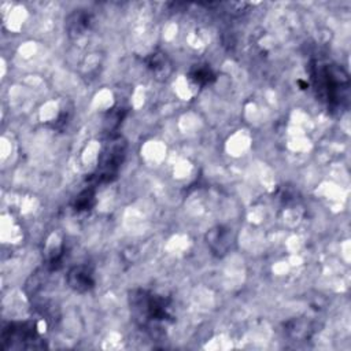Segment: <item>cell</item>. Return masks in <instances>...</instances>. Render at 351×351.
Here are the masks:
<instances>
[{
    "instance_id": "obj_1",
    "label": "cell",
    "mask_w": 351,
    "mask_h": 351,
    "mask_svg": "<svg viewBox=\"0 0 351 351\" xmlns=\"http://www.w3.org/2000/svg\"><path fill=\"white\" fill-rule=\"evenodd\" d=\"M311 78L318 96L332 108H341L348 100L350 80L347 73L337 64L311 62Z\"/></svg>"
},
{
    "instance_id": "obj_2",
    "label": "cell",
    "mask_w": 351,
    "mask_h": 351,
    "mask_svg": "<svg viewBox=\"0 0 351 351\" xmlns=\"http://www.w3.org/2000/svg\"><path fill=\"white\" fill-rule=\"evenodd\" d=\"M130 306L134 319L144 328H154L173 318L169 311V300L144 289L130 293Z\"/></svg>"
},
{
    "instance_id": "obj_3",
    "label": "cell",
    "mask_w": 351,
    "mask_h": 351,
    "mask_svg": "<svg viewBox=\"0 0 351 351\" xmlns=\"http://www.w3.org/2000/svg\"><path fill=\"white\" fill-rule=\"evenodd\" d=\"M125 148L126 145L119 137L111 138L100 156L97 170L95 174H92V180H95L96 182L112 181L117 177L118 170L123 162Z\"/></svg>"
},
{
    "instance_id": "obj_4",
    "label": "cell",
    "mask_w": 351,
    "mask_h": 351,
    "mask_svg": "<svg viewBox=\"0 0 351 351\" xmlns=\"http://www.w3.org/2000/svg\"><path fill=\"white\" fill-rule=\"evenodd\" d=\"M38 333L33 322H12L1 332L4 348H38Z\"/></svg>"
},
{
    "instance_id": "obj_5",
    "label": "cell",
    "mask_w": 351,
    "mask_h": 351,
    "mask_svg": "<svg viewBox=\"0 0 351 351\" xmlns=\"http://www.w3.org/2000/svg\"><path fill=\"white\" fill-rule=\"evenodd\" d=\"M67 284L75 292H88L95 287V278L92 270L85 265H78L70 269L67 273Z\"/></svg>"
},
{
    "instance_id": "obj_6",
    "label": "cell",
    "mask_w": 351,
    "mask_h": 351,
    "mask_svg": "<svg viewBox=\"0 0 351 351\" xmlns=\"http://www.w3.org/2000/svg\"><path fill=\"white\" fill-rule=\"evenodd\" d=\"M90 25V15L84 11H75L67 21V29L70 34H82Z\"/></svg>"
},
{
    "instance_id": "obj_7",
    "label": "cell",
    "mask_w": 351,
    "mask_h": 351,
    "mask_svg": "<svg viewBox=\"0 0 351 351\" xmlns=\"http://www.w3.org/2000/svg\"><path fill=\"white\" fill-rule=\"evenodd\" d=\"M189 77L199 85H208L217 78L214 71L207 64H195L189 71Z\"/></svg>"
},
{
    "instance_id": "obj_8",
    "label": "cell",
    "mask_w": 351,
    "mask_h": 351,
    "mask_svg": "<svg viewBox=\"0 0 351 351\" xmlns=\"http://www.w3.org/2000/svg\"><path fill=\"white\" fill-rule=\"evenodd\" d=\"M93 204H95V189L90 186L84 189L81 193L75 196L73 207L75 211H88L93 207Z\"/></svg>"
},
{
    "instance_id": "obj_9",
    "label": "cell",
    "mask_w": 351,
    "mask_h": 351,
    "mask_svg": "<svg viewBox=\"0 0 351 351\" xmlns=\"http://www.w3.org/2000/svg\"><path fill=\"white\" fill-rule=\"evenodd\" d=\"M145 63H147V67L151 70V71H154V73H159V71H165V69L167 67V59H166V56L163 55V53H151L147 59H145ZM165 74L167 75V73L165 71Z\"/></svg>"
}]
</instances>
